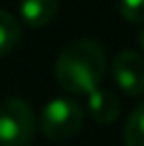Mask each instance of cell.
Returning <instances> with one entry per match:
<instances>
[{
	"instance_id": "cell-2",
	"label": "cell",
	"mask_w": 144,
	"mask_h": 146,
	"mask_svg": "<svg viewBox=\"0 0 144 146\" xmlns=\"http://www.w3.org/2000/svg\"><path fill=\"white\" fill-rule=\"evenodd\" d=\"M85 121V110L72 98H55L44 104L40 110L38 127L49 140H68L78 129L83 127Z\"/></svg>"
},
{
	"instance_id": "cell-5",
	"label": "cell",
	"mask_w": 144,
	"mask_h": 146,
	"mask_svg": "<svg viewBox=\"0 0 144 146\" xmlns=\"http://www.w3.org/2000/svg\"><path fill=\"white\" fill-rule=\"evenodd\" d=\"M87 106H89V114L93 117V121H98L102 125L115 123L117 117L121 114V102L108 89L98 87L96 91H91L87 95Z\"/></svg>"
},
{
	"instance_id": "cell-4",
	"label": "cell",
	"mask_w": 144,
	"mask_h": 146,
	"mask_svg": "<svg viewBox=\"0 0 144 146\" xmlns=\"http://www.w3.org/2000/svg\"><path fill=\"white\" fill-rule=\"evenodd\" d=\"M112 78L129 98L144 95V55L131 49L117 53L112 59Z\"/></svg>"
},
{
	"instance_id": "cell-10",
	"label": "cell",
	"mask_w": 144,
	"mask_h": 146,
	"mask_svg": "<svg viewBox=\"0 0 144 146\" xmlns=\"http://www.w3.org/2000/svg\"><path fill=\"white\" fill-rule=\"evenodd\" d=\"M136 42H138V47L142 49V53H144V26L138 30V34H136Z\"/></svg>"
},
{
	"instance_id": "cell-7",
	"label": "cell",
	"mask_w": 144,
	"mask_h": 146,
	"mask_svg": "<svg viewBox=\"0 0 144 146\" xmlns=\"http://www.w3.org/2000/svg\"><path fill=\"white\" fill-rule=\"evenodd\" d=\"M21 40V26L9 11L0 9V57L9 55Z\"/></svg>"
},
{
	"instance_id": "cell-3",
	"label": "cell",
	"mask_w": 144,
	"mask_h": 146,
	"mask_svg": "<svg viewBox=\"0 0 144 146\" xmlns=\"http://www.w3.org/2000/svg\"><path fill=\"white\" fill-rule=\"evenodd\" d=\"M36 131L32 106L21 98H7L0 102V144L28 146Z\"/></svg>"
},
{
	"instance_id": "cell-1",
	"label": "cell",
	"mask_w": 144,
	"mask_h": 146,
	"mask_svg": "<svg viewBox=\"0 0 144 146\" xmlns=\"http://www.w3.org/2000/svg\"><path fill=\"white\" fill-rule=\"evenodd\" d=\"M106 72V49L96 38L70 42L55 62V78L68 93L89 95L100 87Z\"/></svg>"
},
{
	"instance_id": "cell-9",
	"label": "cell",
	"mask_w": 144,
	"mask_h": 146,
	"mask_svg": "<svg viewBox=\"0 0 144 146\" xmlns=\"http://www.w3.org/2000/svg\"><path fill=\"white\" fill-rule=\"evenodd\" d=\"M119 13L129 23H144V0H119Z\"/></svg>"
},
{
	"instance_id": "cell-8",
	"label": "cell",
	"mask_w": 144,
	"mask_h": 146,
	"mask_svg": "<svg viewBox=\"0 0 144 146\" xmlns=\"http://www.w3.org/2000/svg\"><path fill=\"white\" fill-rule=\"evenodd\" d=\"M123 135L127 146H144V102L138 104L127 117Z\"/></svg>"
},
{
	"instance_id": "cell-6",
	"label": "cell",
	"mask_w": 144,
	"mask_h": 146,
	"mask_svg": "<svg viewBox=\"0 0 144 146\" xmlns=\"http://www.w3.org/2000/svg\"><path fill=\"white\" fill-rule=\"evenodd\" d=\"M59 0H19L21 21L30 28H44L57 15Z\"/></svg>"
}]
</instances>
